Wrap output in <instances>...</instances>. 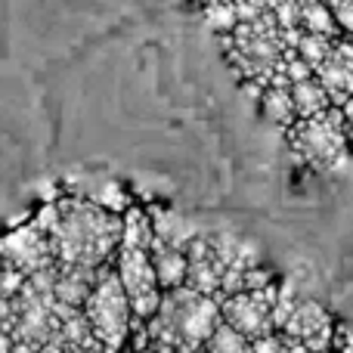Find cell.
<instances>
[{
	"instance_id": "1",
	"label": "cell",
	"mask_w": 353,
	"mask_h": 353,
	"mask_svg": "<svg viewBox=\"0 0 353 353\" xmlns=\"http://www.w3.org/2000/svg\"><path fill=\"white\" fill-rule=\"evenodd\" d=\"M59 267H105L121 245V217L90 199L59 201V223L50 232Z\"/></svg>"
},
{
	"instance_id": "2",
	"label": "cell",
	"mask_w": 353,
	"mask_h": 353,
	"mask_svg": "<svg viewBox=\"0 0 353 353\" xmlns=\"http://www.w3.org/2000/svg\"><path fill=\"white\" fill-rule=\"evenodd\" d=\"M288 146H292V155L301 165L316 174H332L344 168L353 146L347 137L344 112L338 105H329L313 118H298L288 128Z\"/></svg>"
},
{
	"instance_id": "3",
	"label": "cell",
	"mask_w": 353,
	"mask_h": 353,
	"mask_svg": "<svg viewBox=\"0 0 353 353\" xmlns=\"http://www.w3.org/2000/svg\"><path fill=\"white\" fill-rule=\"evenodd\" d=\"M84 319L105 353H118L121 344L128 341L134 313H130V301L124 294L121 279H118L115 270H109V267L99 270L97 285H93L90 298L84 304Z\"/></svg>"
},
{
	"instance_id": "4",
	"label": "cell",
	"mask_w": 353,
	"mask_h": 353,
	"mask_svg": "<svg viewBox=\"0 0 353 353\" xmlns=\"http://www.w3.org/2000/svg\"><path fill=\"white\" fill-rule=\"evenodd\" d=\"M115 273L130 301L134 323L146 325L161 307V285H159V276H155L149 248H118Z\"/></svg>"
},
{
	"instance_id": "5",
	"label": "cell",
	"mask_w": 353,
	"mask_h": 353,
	"mask_svg": "<svg viewBox=\"0 0 353 353\" xmlns=\"http://www.w3.org/2000/svg\"><path fill=\"white\" fill-rule=\"evenodd\" d=\"M276 292H279V282H270L267 288L239 292V294H230V298H223V301H220L223 323L232 325L236 332H242L248 341H257V338L276 332V323H273Z\"/></svg>"
},
{
	"instance_id": "6",
	"label": "cell",
	"mask_w": 353,
	"mask_h": 353,
	"mask_svg": "<svg viewBox=\"0 0 353 353\" xmlns=\"http://www.w3.org/2000/svg\"><path fill=\"white\" fill-rule=\"evenodd\" d=\"M53 245L50 236L41 230L37 223H28L22 230L10 232V236L0 242V263H10L12 270L25 276H34L41 270L53 267Z\"/></svg>"
},
{
	"instance_id": "7",
	"label": "cell",
	"mask_w": 353,
	"mask_h": 353,
	"mask_svg": "<svg viewBox=\"0 0 353 353\" xmlns=\"http://www.w3.org/2000/svg\"><path fill=\"white\" fill-rule=\"evenodd\" d=\"M279 332L288 341L304 344V347L313 350H332V341H335V323H332L329 310L310 298L298 301V307L292 310V316L285 319V325Z\"/></svg>"
},
{
	"instance_id": "8",
	"label": "cell",
	"mask_w": 353,
	"mask_h": 353,
	"mask_svg": "<svg viewBox=\"0 0 353 353\" xmlns=\"http://www.w3.org/2000/svg\"><path fill=\"white\" fill-rule=\"evenodd\" d=\"M313 74H316L319 84L325 87L332 105L341 109L353 97V37H335L332 53L325 56V62Z\"/></svg>"
},
{
	"instance_id": "9",
	"label": "cell",
	"mask_w": 353,
	"mask_h": 353,
	"mask_svg": "<svg viewBox=\"0 0 353 353\" xmlns=\"http://www.w3.org/2000/svg\"><path fill=\"white\" fill-rule=\"evenodd\" d=\"M186 261H189V273H186V285L199 294H220V279H223V263H220L217 251H214L211 236H195L186 245Z\"/></svg>"
},
{
	"instance_id": "10",
	"label": "cell",
	"mask_w": 353,
	"mask_h": 353,
	"mask_svg": "<svg viewBox=\"0 0 353 353\" xmlns=\"http://www.w3.org/2000/svg\"><path fill=\"white\" fill-rule=\"evenodd\" d=\"M149 254H152V267H155V276H159L161 292H174V288L186 285V273H189L186 251L155 239Z\"/></svg>"
},
{
	"instance_id": "11",
	"label": "cell",
	"mask_w": 353,
	"mask_h": 353,
	"mask_svg": "<svg viewBox=\"0 0 353 353\" xmlns=\"http://www.w3.org/2000/svg\"><path fill=\"white\" fill-rule=\"evenodd\" d=\"M261 112L263 118H267L270 124H276V128L288 130L294 121H298V112H294V99H292V87H279V84H270L263 87L261 93Z\"/></svg>"
},
{
	"instance_id": "12",
	"label": "cell",
	"mask_w": 353,
	"mask_h": 353,
	"mask_svg": "<svg viewBox=\"0 0 353 353\" xmlns=\"http://www.w3.org/2000/svg\"><path fill=\"white\" fill-rule=\"evenodd\" d=\"M152 226H155V239H161V242H168V245H176V248H183V251L199 236L192 220L180 217V214H174V211H161V208L152 214Z\"/></svg>"
},
{
	"instance_id": "13",
	"label": "cell",
	"mask_w": 353,
	"mask_h": 353,
	"mask_svg": "<svg viewBox=\"0 0 353 353\" xmlns=\"http://www.w3.org/2000/svg\"><path fill=\"white\" fill-rule=\"evenodd\" d=\"M155 242V226L152 217L140 208H128L121 220V245L118 248H152Z\"/></svg>"
},
{
	"instance_id": "14",
	"label": "cell",
	"mask_w": 353,
	"mask_h": 353,
	"mask_svg": "<svg viewBox=\"0 0 353 353\" xmlns=\"http://www.w3.org/2000/svg\"><path fill=\"white\" fill-rule=\"evenodd\" d=\"M292 99H294V112H298V118H313V115H319V112H325L332 105L329 93H325L323 84H319L316 74L307 78V81L292 84Z\"/></svg>"
},
{
	"instance_id": "15",
	"label": "cell",
	"mask_w": 353,
	"mask_h": 353,
	"mask_svg": "<svg viewBox=\"0 0 353 353\" xmlns=\"http://www.w3.org/2000/svg\"><path fill=\"white\" fill-rule=\"evenodd\" d=\"M301 28L313 31V34H329V37L341 34V25L335 22L325 0H301Z\"/></svg>"
},
{
	"instance_id": "16",
	"label": "cell",
	"mask_w": 353,
	"mask_h": 353,
	"mask_svg": "<svg viewBox=\"0 0 353 353\" xmlns=\"http://www.w3.org/2000/svg\"><path fill=\"white\" fill-rule=\"evenodd\" d=\"M205 353H251V341L242 332L232 329V325L220 323L217 329H214V335L208 338Z\"/></svg>"
},
{
	"instance_id": "17",
	"label": "cell",
	"mask_w": 353,
	"mask_h": 353,
	"mask_svg": "<svg viewBox=\"0 0 353 353\" xmlns=\"http://www.w3.org/2000/svg\"><path fill=\"white\" fill-rule=\"evenodd\" d=\"M332 43H335V37L304 31V34H301V41H298V56L313 68V72H316V68L325 62V56L332 53Z\"/></svg>"
},
{
	"instance_id": "18",
	"label": "cell",
	"mask_w": 353,
	"mask_h": 353,
	"mask_svg": "<svg viewBox=\"0 0 353 353\" xmlns=\"http://www.w3.org/2000/svg\"><path fill=\"white\" fill-rule=\"evenodd\" d=\"M201 16H205L208 28H211V31H217L220 37H223V34H230V31L239 25L236 0H232V3H220V6H205V10H201Z\"/></svg>"
},
{
	"instance_id": "19",
	"label": "cell",
	"mask_w": 353,
	"mask_h": 353,
	"mask_svg": "<svg viewBox=\"0 0 353 353\" xmlns=\"http://www.w3.org/2000/svg\"><path fill=\"white\" fill-rule=\"evenodd\" d=\"M276 6H279V0H236L239 22H242V19H254V16H263V12H273Z\"/></svg>"
},
{
	"instance_id": "20",
	"label": "cell",
	"mask_w": 353,
	"mask_h": 353,
	"mask_svg": "<svg viewBox=\"0 0 353 353\" xmlns=\"http://www.w3.org/2000/svg\"><path fill=\"white\" fill-rule=\"evenodd\" d=\"M288 344H292V341H288L282 332H270V335L251 341V353H285Z\"/></svg>"
},
{
	"instance_id": "21",
	"label": "cell",
	"mask_w": 353,
	"mask_h": 353,
	"mask_svg": "<svg viewBox=\"0 0 353 353\" xmlns=\"http://www.w3.org/2000/svg\"><path fill=\"white\" fill-rule=\"evenodd\" d=\"M325 6L332 10V16L341 25V31H347L353 37V0H325Z\"/></svg>"
},
{
	"instance_id": "22",
	"label": "cell",
	"mask_w": 353,
	"mask_h": 353,
	"mask_svg": "<svg viewBox=\"0 0 353 353\" xmlns=\"http://www.w3.org/2000/svg\"><path fill=\"white\" fill-rule=\"evenodd\" d=\"M341 112H344V121H347V137H350V143H353V97L341 105Z\"/></svg>"
},
{
	"instance_id": "23",
	"label": "cell",
	"mask_w": 353,
	"mask_h": 353,
	"mask_svg": "<svg viewBox=\"0 0 353 353\" xmlns=\"http://www.w3.org/2000/svg\"><path fill=\"white\" fill-rule=\"evenodd\" d=\"M285 353H332V350H313V347H304V344H288V350Z\"/></svg>"
},
{
	"instance_id": "24",
	"label": "cell",
	"mask_w": 353,
	"mask_h": 353,
	"mask_svg": "<svg viewBox=\"0 0 353 353\" xmlns=\"http://www.w3.org/2000/svg\"><path fill=\"white\" fill-rule=\"evenodd\" d=\"M195 3L205 10V6H220V3H232V0H195Z\"/></svg>"
},
{
	"instance_id": "25",
	"label": "cell",
	"mask_w": 353,
	"mask_h": 353,
	"mask_svg": "<svg viewBox=\"0 0 353 353\" xmlns=\"http://www.w3.org/2000/svg\"><path fill=\"white\" fill-rule=\"evenodd\" d=\"M137 353H159V350H152V347H143V350H137Z\"/></svg>"
},
{
	"instance_id": "26",
	"label": "cell",
	"mask_w": 353,
	"mask_h": 353,
	"mask_svg": "<svg viewBox=\"0 0 353 353\" xmlns=\"http://www.w3.org/2000/svg\"><path fill=\"white\" fill-rule=\"evenodd\" d=\"M180 353H205V347H201V350H180Z\"/></svg>"
}]
</instances>
